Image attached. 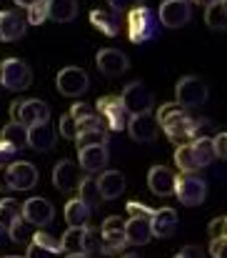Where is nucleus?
<instances>
[{
	"instance_id": "f257e3e1",
	"label": "nucleus",
	"mask_w": 227,
	"mask_h": 258,
	"mask_svg": "<svg viewBox=\"0 0 227 258\" xmlns=\"http://www.w3.org/2000/svg\"><path fill=\"white\" fill-rule=\"evenodd\" d=\"M157 125L167 133V138L177 146L182 143H192L197 136V120L192 115H187V108L177 105V103H165L157 110Z\"/></svg>"
},
{
	"instance_id": "f03ea898",
	"label": "nucleus",
	"mask_w": 227,
	"mask_h": 258,
	"mask_svg": "<svg viewBox=\"0 0 227 258\" xmlns=\"http://www.w3.org/2000/svg\"><path fill=\"white\" fill-rule=\"evenodd\" d=\"M157 15L155 10H150L148 5H140V8H133L128 13V38L130 43L140 45V43H148L157 38Z\"/></svg>"
},
{
	"instance_id": "7ed1b4c3",
	"label": "nucleus",
	"mask_w": 227,
	"mask_h": 258,
	"mask_svg": "<svg viewBox=\"0 0 227 258\" xmlns=\"http://www.w3.org/2000/svg\"><path fill=\"white\" fill-rule=\"evenodd\" d=\"M182 206H200L207 198V183L197 173H180L175 175V190H172Z\"/></svg>"
},
{
	"instance_id": "20e7f679",
	"label": "nucleus",
	"mask_w": 227,
	"mask_h": 258,
	"mask_svg": "<svg viewBox=\"0 0 227 258\" xmlns=\"http://www.w3.org/2000/svg\"><path fill=\"white\" fill-rule=\"evenodd\" d=\"M175 95H177V105L182 108H200L207 103L210 98V90H207V83L197 76H185L177 81L175 86Z\"/></svg>"
},
{
	"instance_id": "39448f33",
	"label": "nucleus",
	"mask_w": 227,
	"mask_h": 258,
	"mask_svg": "<svg viewBox=\"0 0 227 258\" xmlns=\"http://www.w3.org/2000/svg\"><path fill=\"white\" fill-rule=\"evenodd\" d=\"M33 83V71L28 68V63L18 60V58H8L0 63V86L8 90H28Z\"/></svg>"
},
{
	"instance_id": "423d86ee",
	"label": "nucleus",
	"mask_w": 227,
	"mask_h": 258,
	"mask_svg": "<svg viewBox=\"0 0 227 258\" xmlns=\"http://www.w3.org/2000/svg\"><path fill=\"white\" fill-rule=\"evenodd\" d=\"M97 113H100V120H105L107 128L115 131V133L125 131L128 118H130V113H128V108H125L120 95H102L97 100Z\"/></svg>"
},
{
	"instance_id": "0eeeda50",
	"label": "nucleus",
	"mask_w": 227,
	"mask_h": 258,
	"mask_svg": "<svg viewBox=\"0 0 227 258\" xmlns=\"http://www.w3.org/2000/svg\"><path fill=\"white\" fill-rule=\"evenodd\" d=\"M100 236H102V251L100 253H107V256H115L120 253L125 246H128V238H125V221L120 216H107L100 226Z\"/></svg>"
},
{
	"instance_id": "6e6552de",
	"label": "nucleus",
	"mask_w": 227,
	"mask_h": 258,
	"mask_svg": "<svg viewBox=\"0 0 227 258\" xmlns=\"http://www.w3.org/2000/svg\"><path fill=\"white\" fill-rule=\"evenodd\" d=\"M155 15L165 28H182L192 18V5L185 0H162Z\"/></svg>"
},
{
	"instance_id": "1a4fd4ad",
	"label": "nucleus",
	"mask_w": 227,
	"mask_h": 258,
	"mask_svg": "<svg viewBox=\"0 0 227 258\" xmlns=\"http://www.w3.org/2000/svg\"><path fill=\"white\" fill-rule=\"evenodd\" d=\"M120 98H123V103H125V108H128L130 115H135V113H150L152 103H155V95L148 90V86L143 81L128 83V86L123 88V95Z\"/></svg>"
},
{
	"instance_id": "9d476101",
	"label": "nucleus",
	"mask_w": 227,
	"mask_h": 258,
	"mask_svg": "<svg viewBox=\"0 0 227 258\" xmlns=\"http://www.w3.org/2000/svg\"><path fill=\"white\" fill-rule=\"evenodd\" d=\"M55 83H58V90H60L63 95L77 98V95L87 93V88H90V78H87V73H85L82 68H77V66H68V68H63V71L58 73Z\"/></svg>"
},
{
	"instance_id": "9b49d317",
	"label": "nucleus",
	"mask_w": 227,
	"mask_h": 258,
	"mask_svg": "<svg viewBox=\"0 0 227 258\" xmlns=\"http://www.w3.org/2000/svg\"><path fill=\"white\" fill-rule=\"evenodd\" d=\"M125 128H128V133H130V138L135 143H152L157 138V133H160V125H157V120L152 118L150 113H135V115H130Z\"/></svg>"
},
{
	"instance_id": "f8f14e48",
	"label": "nucleus",
	"mask_w": 227,
	"mask_h": 258,
	"mask_svg": "<svg viewBox=\"0 0 227 258\" xmlns=\"http://www.w3.org/2000/svg\"><path fill=\"white\" fill-rule=\"evenodd\" d=\"M50 120V105L38 100V98H28V100H20V108H18V118L15 123L25 125V128H33L38 123H48Z\"/></svg>"
},
{
	"instance_id": "ddd939ff",
	"label": "nucleus",
	"mask_w": 227,
	"mask_h": 258,
	"mask_svg": "<svg viewBox=\"0 0 227 258\" xmlns=\"http://www.w3.org/2000/svg\"><path fill=\"white\" fill-rule=\"evenodd\" d=\"M95 60H97V68L102 71V76H107V78H118L130 68L128 55L123 50H118V48H102Z\"/></svg>"
},
{
	"instance_id": "4468645a",
	"label": "nucleus",
	"mask_w": 227,
	"mask_h": 258,
	"mask_svg": "<svg viewBox=\"0 0 227 258\" xmlns=\"http://www.w3.org/2000/svg\"><path fill=\"white\" fill-rule=\"evenodd\" d=\"M20 216L30 223V226H48L55 216L53 211V203L45 201V198H28L23 206H20Z\"/></svg>"
},
{
	"instance_id": "2eb2a0df",
	"label": "nucleus",
	"mask_w": 227,
	"mask_h": 258,
	"mask_svg": "<svg viewBox=\"0 0 227 258\" xmlns=\"http://www.w3.org/2000/svg\"><path fill=\"white\" fill-rule=\"evenodd\" d=\"M8 178H10V190H30L38 183V168L28 161H15L8 166Z\"/></svg>"
},
{
	"instance_id": "dca6fc26",
	"label": "nucleus",
	"mask_w": 227,
	"mask_h": 258,
	"mask_svg": "<svg viewBox=\"0 0 227 258\" xmlns=\"http://www.w3.org/2000/svg\"><path fill=\"white\" fill-rule=\"evenodd\" d=\"M177 221H180V218H177V211H175V208H157V211H152L150 218H148L150 233L155 238H167V236L175 233Z\"/></svg>"
},
{
	"instance_id": "f3484780",
	"label": "nucleus",
	"mask_w": 227,
	"mask_h": 258,
	"mask_svg": "<svg viewBox=\"0 0 227 258\" xmlns=\"http://www.w3.org/2000/svg\"><path fill=\"white\" fill-rule=\"evenodd\" d=\"M107 146H87V148H80L77 151V166L80 171L95 173V171H105L107 168Z\"/></svg>"
},
{
	"instance_id": "a211bd4d",
	"label": "nucleus",
	"mask_w": 227,
	"mask_h": 258,
	"mask_svg": "<svg viewBox=\"0 0 227 258\" xmlns=\"http://www.w3.org/2000/svg\"><path fill=\"white\" fill-rule=\"evenodd\" d=\"M58 143V133L50 128V120L48 123H38L33 128H28V146L38 153H48L53 151Z\"/></svg>"
},
{
	"instance_id": "6ab92c4d",
	"label": "nucleus",
	"mask_w": 227,
	"mask_h": 258,
	"mask_svg": "<svg viewBox=\"0 0 227 258\" xmlns=\"http://www.w3.org/2000/svg\"><path fill=\"white\" fill-rule=\"evenodd\" d=\"M80 178H82V171H80V166H77L75 161H60L58 166H55V171H53V183H55V188L58 190H75L77 183H80Z\"/></svg>"
},
{
	"instance_id": "aec40b11",
	"label": "nucleus",
	"mask_w": 227,
	"mask_h": 258,
	"mask_svg": "<svg viewBox=\"0 0 227 258\" xmlns=\"http://www.w3.org/2000/svg\"><path fill=\"white\" fill-rule=\"evenodd\" d=\"M25 18L18 15V13H8L3 10L0 13V43H13V40H20L25 35Z\"/></svg>"
},
{
	"instance_id": "412c9836",
	"label": "nucleus",
	"mask_w": 227,
	"mask_h": 258,
	"mask_svg": "<svg viewBox=\"0 0 227 258\" xmlns=\"http://www.w3.org/2000/svg\"><path fill=\"white\" fill-rule=\"evenodd\" d=\"M95 183H97V190H100L102 201H115L125 190V175L120 171H102Z\"/></svg>"
},
{
	"instance_id": "4be33fe9",
	"label": "nucleus",
	"mask_w": 227,
	"mask_h": 258,
	"mask_svg": "<svg viewBox=\"0 0 227 258\" xmlns=\"http://www.w3.org/2000/svg\"><path fill=\"white\" fill-rule=\"evenodd\" d=\"M148 185L155 196L165 198V196H172L175 190V173L170 171L167 166H152L148 173Z\"/></svg>"
},
{
	"instance_id": "5701e85b",
	"label": "nucleus",
	"mask_w": 227,
	"mask_h": 258,
	"mask_svg": "<svg viewBox=\"0 0 227 258\" xmlns=\"http://www.w3.org/2000/svg\"><path fill=\"white\" fill-rule=\"evenodd\" d=\"M90 25H92L95 30L110 35V38H115V35L120 33V18H118L115 10H107V8H95V10L90 13Z\"/></svg>"
},
{
	"instance_id": "b1692460",
	"label": "nucleus",
	"mask_w": 227,
	"mask_h": 258,
	"mask_svg": "<svg viewBox=\"0 0 227 258\" xmlns=\"http://www.w3.org/2000/svg\"><path fill=\"white\" fill-rule=\"evenodd\" d=\"M125 238H128L130 246H145V243H150L152 233H150L148 218H133L130 216L125 221Z\"/></svg>"
},
{
	"instance_id": "393cba45",
	"label": "nucleus",
	"mask_w": 227,
	"mask_h": 258,
	"mask_svg": "<svg viewBox=\"0 0 227 258\" xmlns=\"http://www.w3.org/2000/svg\"><path fill=\"white\" fill-rule=\"evenodd\" d=\"M48 3V18L55 23H70L77 15V0H45Z\"/></svg>"
},
{
	"instance_id": "a878e982",
	"label": "nucleus",
	"mask_w": 227,
	"mask_h": 258,
	"mask_svg": "<svg viewBox=\"0 0 227 258\" xmlns=\"http://www.w3.org/2000/svg\"><path fill=\"white\" fill-rule=\"evenodd\" d=\"M75 190H77V198H80L90 211H95V208L100 206V201H102V198H100V190H97V183H95V178H90V173L80 178Z\"/></svg>"
},
{
	"instance_id": "bb28decb",
	"label": "nucleus",
	"mask_w": 227,
	"mask_h": 258,
	"mask_svg": "<svg viewBox=\"0 0 227 258\" xmlns=\"http://www.w3.org/2000/svg\"><path fill=\"white\" fill-rule=\"evenodd\" d=\"M205 23L212 30H225L227 28V0H212L205 5Z\"/></svg>"
},
{
	"instance_id": "cd10ccee",
	"label": "nucleus",
	"mask_w": 227,
	"mask_h": 258,
	"mask_svg": "<svg viewBox=\"0 0 227 258\" xmlns=\"http://www.w3.org/2000/svg\"><path fill=\"white\" fill-rule=\"evenodd\" d=\"M190 148H192V156H195V163H197V168H207V166L215 161L212 138H207V136H200V138H195V141L190 143Z\"/></svg>"
},
{
	"instance_id": "c85d7f7f",
	"label": "nucleus",
	"mask_w": 227,
	"mask_h": 258,
	"mask_svg": "<svg viewBox=\"0 0 227 258\" xmlns=\"http://www.w3.org/2000/svg\"><path fill=\"white\" fill-rule=\"evenodd\" d=\"M90 213H92V211H90L80 198H70V201L65 203V221H68V226H87Z\"/></svg>"
},
{
	"instance_id": "c756f323",
	"label": "nucleus",
	"mask_w": 227,
	"mask_h": 258,
	"mask_svg": "<svg viewBox=\"0 0 227 258\" xmlns=\"http://www.w3.org/2000/svg\"><path fill=\"white\" fill-rule=\"evenodd\" d=\"M3 141L10 143V146L20 153V151L28 146V128L20 125V123H15V120H10V123L3 128Z\"/></svg>"
},
{
	"instance_id": "7c9ffc66",
	"label": "nucleus",
	"mask_w": 227,
	"mask_h": 258,
	"mask_svg": "<svg viewBox=\"0 0 227 258\" xmlns=\"http://www.w3.org/2000/svg\"><path fill=\"white\" fill-rule=\"evenodd\" d=\"M77 151L80 148H87V146H107V128L100 125V128H90V131H80L75 136Z\"/></svg>"
},
{
	"instance_id": "2f4dec72",
	"label": "nucleus",
	"mask_w": 227,
	"mask_h": 258,
	"mask_svg": "<svg viewBox=\"0 0 227 258\" xmlns=\"http://www.w3.org/2000/svg\"><path fill=\"white\" fill-rule=\"evenodd\" d=\"M82 231L85 226H68V231L60 238V248L65 253H82Z\"/></svg>"
},
{
	"instance_id": "473e14b6",
	"label": "nucleus",
	"mask_w": 227,
	"mask_h": 258,
	"mask_svg": "<svg viewBox=\"0 0 227 258\" xmlns=\"http://www.w3.org/2000/svg\"><path fill=\"white\" fill-rule=\"evenodd\" d=\"M20 218V203L13 201V198H5L0 201V231H10V226Z\"/></svg>"
},
{
	"instance_id": "72a5a7b5",
	"label": "nucleus",
	"mask_w": 227,
	"mask_h": 258,
	"mask_svg": "<svg viewBox=\"0 0 227 258\" xmlns=\"http://www.w3.org/2000/svg\"><path fill=\"white\" fill-rule=\"evenodd\" d=\"M8 233H10V241H13V243L30 246V243H33V233H35V231H33V228H30V223L20 216V218L10 226V231H8Z\"/></svg>"
},
{
	"instance_id": "f704fd0d",
	"label": "nucleus",
	"mask_w": 227,
	"mask_h": 258,
	"mask_svg": "<svg viewBox=\"0 0 227 258\" xmlns=\"http://www.w3.org/2000/svg\"><path fill=\"white\" fill-rule=\"evenodd\" d=\"M100 251H102L100 228L85 226V231H82V253H85V256H92V253H100Z\"/></svg>"
},
{
	"instance_id": "c9c22d12",
	"label": "nucleus",
	"mask_w": 227,
	"mask_h": 258,
	"mask_svg": "<svg viewBox=\"0 0 227 258\" xmlns=\"http://www.w3.org/2000/svg\"><path fill=\"white\" fill-rule=\"evenodd\" d=\"M175 163H177V168H180L182 173L200 171V168H197V163H195V156H192V148H190V143H182V146H177V151H175Z\"/></svg>"
},
{
	"instance_id": "e433bc0d",
	"label": "nucleus",
	"mask_w": 227,
	"mask_h": 258,
	"mask_svg": "<svg viewBox=\"0 0 227 258\" xmlns=\"http://www.w3.org/2000/svg\"><path fill=\"white\" fill-rule=\"evenodd\" d=\"M33 243L35 246H40V248H45V251H50V253H63V248H60V238H55L50 231H35L33 233Z\"/></svg>"
},
{
	"instance_id": "4c0bfd02",
	"label": "nucleus",
	"mask_w": 227,
	"mask_h": 258,
	"mask_svg": "<svg viewBox=\"0 0 227 258\" xmlns=\"http://www.w3.org/2000/svg\"><path fill=\"white\" fill-rule=\"evenodd\" d=\"M48 20V3L45 0H38L35 5L28 8V25H43Z\"/></svg>"
},
{
	"instance_id": "58836bf2",
	"label": "nucleus",
	"mask_w": 227,
	"mask_h": 258,
	"mask_svg": "<svg viewBox=\"0 0 227 258\" xmlns=\"http://www.w3.org/2000/svg\"><path fill=\"white\" fill-rule=\"evenodd\" d=\"M60 136L63 138H70V141H75V136H77V123H75V118L70 115V113H65L63 118H60Z\"/></svg>"
},
{
	"instance_id": "ea45409f",
	"label": "nucleus",
	"mask_w": 227,
	"mask_h": 258,
	"mask_svg": "<svg viewBox=\"0 0 227 258\" xmlns=\"http://www.w3.org/2000/svg\"><path fill=\"white\" fill-rule=\"evenodd\" d=\"M145 0H107V5H110V10H115V13H130L133 8H140Z\"/></svg>"
},
{
	"instance_id": "a19ab883",
	"label": "nucleus",
	"mask_w": 227,
	"mask_h": 258,
	"mask_svg": "<svg viewBox=\"0 0 227 258\" xmlns=\"http://www.w3.org/2000/svg\"><path fill=\"white\" fill-rule=\"evenodd\" d=\"M128 213L133 218H150L152 208L145 206V203H140V201H128Z\"/></svg>"
},
{
	"instance_id": "79ce46f5",
	"label": "nucleus",
	"mask_w": 227,
	"mask_h": 258,
	"mask_svg": "<svg viewBox=\"0 0 227 258\" xmlns=\"http://www.w3.org/2000/svg\"><path fill=\"white\" fill-rule=\"evenodd\" d=\"M70 115L75 118V123H80V120H85V118L92 115V108H90L87 103H75V105L70 108Z\"/></svg>"
},
{
	"instance_id": "37998d69",
	"label": "nucleus",
	"mask_w": 227,
	"mask_h": 258,
	"mask_svg": "<svg viewBox=\"0 0 227 258\" xmlns=\"http://www.w3.org/2000/svg\"><path fill=\"white\" fill-rule=\"evenodd\" d=\"M212 148H215V158H227V136L225 133H217L215 141H212Z\"/></svg>"
},
{
	"instance_id": "c03bdc74",
	"label": "nucleus",
	"mask_w": 227,
	"mask_h": 258,
	"mask_svg": "<svg viewBox=\"0 0 227 258\" xmlns=\"http://www.w3.org/2000/svg\"><path fill=\"white\" fill-rule=\"evenodd\" d=\"M225 228H227V218L225 216L215 218V221L210 223V238H222V236H225Z\"/></svg>"
},
{
	"instance_id": "a18cd8bd",
	"label": "nucleus",
	"mask_w": 227,
	"mask_h": 258,
	"mask_svg": "<svg viewBox=\"0 0 227 258\" xmlns=\"http://www.w3.org/2000/svg\"><path fill=\"white\" fill-rule=\"evenodd\" d=\"M225 236L222 238H210V253H212V258H225Z\"/></svg>"
},
{
	"instance_id": "49530a36",
	"label": "nucleus",
	"mask_w": 227,
	"mask_h": 258,
	"mask_svg": "<svg viewBox=\"0 0 227 258\" xmlns=\"http://www.w3.org/2000/svg\"><path fill=\"white\" fill-rule=\"evenodd\" d=\"M15 156H18V151H15L10 143H5V141L0 138V166H3V163H8V161H10V158H15Z\"/></svg>"
},
{
	"instance_id": "de8ad7c7",
	"label": "nucleus",
	"mask_w": 227,
	"mask_h": 258,
	"mask_svg": "<svg viewBox=\"0 0 227 258\" xmlns=\"http://www.w3.org/2000/svg\"><path fill=\"white\" fill-rule=\"evenodd\" d=\"M25 258H55V253H50V251H45V248L30 243V246H28V256Z\"/></svg>"
},
{
	"instance_id": "09e8293b",
	"label": "nucleus",
	"mask_w": 227,
	"mask_h": 258,
	"mask_svg": "<svg viewBox=\"0 0 227 258\" xmlns=\"http://www.w3.org/2000/svg\"><path fill=\"white\" fill-rule=\"evenodd\" d=\"M180 256L182 258H205V251H202L200 246H185V248L180 251Z\"/></svg>"
},
{
	"instance_id": "8fccbe9b",
	"label": "nucleus",
	"mask_w": 227,
	"mask_h": 258,
	"mask_svg": "<svg viewBox=\"0 0 227 258\" xmlns=\"http://www.w3.org/2000/svg\"><path fill=\"white\" fill-rule=\"evenodd\" d=\"M0 190H10V178H8V166H0Z\"/></svg>"
},
{
	"instance_id": "3c124183",
	"label": "nucleus",
	"mask_w": 227,
	"mask_h": 258,
	"mask_svg": "<svg viewBox=\"0 0 227 258\" xmlns=\"http://www.w3.org/2000/svg\"><path fill=\"white\" fill-rule=\"evenodd\" d=\"M35 3H38V0H15V5H20V8H25V10H28L30 5H35Z\"/></svg>"
},
{
	"instance_id": "603ef678",
	"label": "nucleus",
	"mask_w": 227,
	"mask_h": 258,
	"mask_svg": "<svg viewBox=\"0 0 227 258\" xmlns=\"http://www.w3.org/2000/svg\"><path fill=\"white\" fill-rule=\"evenodd\" d=\"M65 258H90V256H85V253H68Z\"/></svg>"
},
{
	"instance_id": "864d4df0",
	"label": "nucleus",
	"mask_w": 227,
	"mask_h": 258,
	"mask_svg": "<svg viewBox=\"0 0 227 258\" xmlns=\"http://www.w3.org/2000/svg\"><path fill=\"white\" fill-rule=\"evenodd\" d=\"M123 258H140L138 253H128V256H123Z\"/></svg>"
},
{
	"instance_id": "5fc2aeb1",
	"label": "nucleus",
	"mask_w": 227,
	"mask_h": 258,
	"mask_svg": "<svg viewBox=\"0 0 227 258\" xmlns=\"http://www.w3.org/2000/svg\"><path fill=\"white\" fill-rule=\"evenodd\" d=\"M5 258H25V256H5Z\"/></svg>"
},
{
	"instance_id": "6e6d98bb",
	"label": "nucleus",
	"mask_w": 227,
	"mask_h": 258,
	"mask_svg": "<svg viewBox=\"0 0 227 258\" xmlns=\"http://www.w3.org/2000/svg\"><path fill=\"white\" fill-rule=\"evenodd\" d=\"M175 258H182V256H180V253H177V256H175Z\"/></svg>"
},
{
	"instance_id": "4d7b16f0",
	"label": "nucleus",
	"mask_w": 227,
	"mask_h": 258,
	"mask_svg": "<svg viewBox=\"0 0 227 258\" xmlns=\"http://www.w3.org/2000/svg\"><path fill=\"white\" fill-rule=\"evenodd\" d=\"M185 3H190V0H185Z\"/></svg>"
}]
</instances>
